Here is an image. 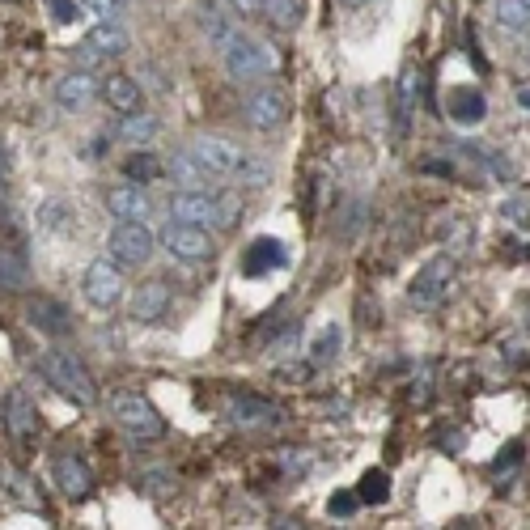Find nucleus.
Wrapping results in <instances>:
<instances>
[{
	"instance_id": "nucleus-31",
	"label": "nucleus",
	"mask_w": 530,
	"mask_h": 530,
	"mask_svg": "<svg viewBox=\"0 0 530 530\" xmlns=\"http://www.w3.org/2000/svg\"><path fill=\"white\" fill-rule=\"evenodd\" d=\"M229 179H234L238 187H246V191H259V187H268V183H272V166H268V162H259V157H242Z\"/></svg>"
},
{
	"instance_id": "nucleus-30",
	"label": "nucleus",
	"mask_w": 530,
	"mask_h": 530,
	"mask_svg": "<svg viewBox=\"0 0 530 530\" xmlns=\"http://www.w3.org/2000/svg\"><path fill=\"white\" fill-rule=\"evenodd\" d=\"M263 17L272 30H297L302 26V0H263Z\"/></svg>"
},
{
	"instance_id": "nucleus-8",
	"label": "nucleus",
	"mask_w": 530,
	"mask_h": 530,
	"mask_svg": "<svg viewBox=\"0 0 530 530\" xmlns=\"http://www.w3.org/2000/svg\"><path fill=\"white\" fill-rule=\"evenodd\" d=\"M162 246L174 259H183V263H204V259H212V251H217L208 229L204 225H191V221H166Z\"/></svg>"
},
{
	"instance_id": "nucleus-23",
	"label": "nucleus",
	"mask_w": 530,
	"mask_h": 530,
	"mask_svg": "<svg viewBox=\"0 0 530 530\" xmlns=\"http://www.w3.org/2000/svg\"><path fill=\"white\" fill-rule=\"evenodd\" d=\"M162 132V119L157 115H149V111H128V115H119V128H115V136L123 140V145H149V140Z\"/></svg>"
},
{
	"instance_id": "nucleus-18",
	"label": "nucleus",
	"mask_w": 530,
	"mask_h": 530,
	"mask_svg": "<svg viewBox=\"0 0 530 530\" xmlns=\"http://www.w3.org/2000/svg\"><path fill=\"white\" fill-rule=\"evenodd\" d=\"M166 310H170V285L166 280H145V285H136V297H132L136 323H157V318H166Z\"/></svg>"
},
{
	"instance_id": "nucleus-36",
	"label": "nucleus",
	"mask_w": 530,
	"mask_h": 530,
	"mask_svg": "<svg viewBox=\"0 0 530 530\" xmlns=\"http://www.w3.org/2000/svg\"><path fill=\"white\" fill-rule=\"evenodd\" d=\"M357 505H361L357 492H335V497L327 501V514L331 518H352V514H357Z\"/></svg>"
},
{
	"instance_id": "nucleus-4",
	"label": "nucleus",
	"mask_w": 530,
	"mask_h": 530,
	"mask_svg": "<svg viewBox=\"0 0 530 530\" xmlns=\"http://www.w3.org/2000/svg\"><path fill=\"white\" fill-rule=\"evenodd\" d=\"M153 246H157V238L149 234L145 221H119L111 229V238H106V251H111V259L119 263L123 272L145 268V263L153 259Z\"/></svg>"
},
{
	"instance_id": "nucleus-38",
	"label": "nucleus",
	"mask_w": 530,
	"mask_h": 530,
	"mask_svg": "<svg viewBox=\"0 0 530 530\" xmlns=\"http://www.w3.org/2000/svg\"><path fill=\"white\" fill-rule=\"evenodd\" d=\"M501 212H505V221L526 225V221H530V200H522V196H518V200H505V204H501Z\"/></svg>"
},
{
	"instance_id": "nucleus-2",
	"label": "nucleus",
	"mask_w": 530,
	"mask_h": 530,
	"mask_svg": "<svg viewBox=\"0 0 530 530\" xmlns=\"http://www.w3.org/2000/svg\"><path fill=\"white\" fill-rule=\"evenodd\" d=\"M221 64L229 81H259V77H272L280 68V56L272 43L251 39V34H234L225 47H221Z\"/></svg>"
},
{
	"instance_id": "nucleus-28",
	"label": "nucleus",
	"mask_w": 530,
	"mask_h": 530,
	"mask_svg": "<svg viewBox=\"0 0 530 530\" xmlns=\"http://www.w3.org/2000/svg\"><path fill=\"white\" fill-rule=\"evenodd\" d=\"M340 348H344V331H340V323H327V327L310 340V365H314V369L331 365L335 357H340Z\"/></svg>"
},
{
	"instance_id": "nucleus-35",
	"label": "nucleus",
	"mask_w": 530,
	"mask_h": 530,
	"mask_svg": "<svg viewBox=\"0 0 530 530\" xmlns=\"http://www.w3.org/2000/svg\"><path fill=\"white\" fill-rule=\"evenodd\" d=\"M81 9L98 17V22H119V17L128 13V0H81Z\"/></svg>"
},
{
	"instance_id": "nucleus-29",
	"label": "nucleus",
	"mask_w": 530,
	"mask_h": 530,
	"mask_svg": "<svg viewBox=\"0 0 530 530\" xmlns=\"http://www.w3.org/2000/svg\"><path fill=\"white\" fill-rule=\"evenodd\" d=\"M200 26H204V34H208V43L212 47H225L229 39H234V34H238V26H234V17H229V13H221L217 5H204L200 9Z\"/></svg>"
},
{
	"instance_id": "nucleus-13",
	"label": "nucleus",
	"mask_w": 530,
	"mask_h": 530,
	"mask_svg": "<svg viewBox=\"0 0 530 530\" xmlns=\"http://www.w3.org/2000/svg\"><path fill=\"white\" fill-rule=\"evenodd\" d=\"M51 480H56V488L64 492L68 501H85L94 492V475L85 471V463L77 454H56V458H51Z\"/></svg>"
},
{
	"instance_id": "nucleus-39",
	"label": "nucleus",
	"mask_w": 530,
	"mask_h": 530,
	"mask_svg": "<svg viewBox=\"0 0 530 530\" xmlns=\"http://www.w3.org/2000/svg\"><path fill=\"white\" fill-rule=\"evenodd\" d=\"M238 17H263V0H225Z\"/></svg>"
},
{
	"instance_id": "nucleus-34",
	"label": "nucleus",
	"mask_w": 530,
	"mask_h": 530,
	"mask_svg": "<svg viewBox=\"0 0 530 530\" xmlns=\"http://www.w3.org/2000/svg\"><path fill=\"white\" fill-rule=\"evenodd\" d=\"M43 5H47V13H51V22H56V26H73V22L85 17L81 0H43Z\"/></svg>"
},
{
	"instance_id": "nucleus-6",
	"label": "nucleus",
	"mask_w": 530,
	"mask_h": 530,
	"mask_svg": "<svg viewBox=\"0 0 530 530\" xmlns=\"http://www.w3.org/2000/svg\"><path fill=\"white\" fill-rule=\"evenodd\" d=\"M225 420L238 424V429H276L285 424V408L272 399H259V395H225Z\"/></svg>"
},
{
	"instance_id": "nucleus-16",
	"label": "nucleus",
	"mask_w": 530,
	"mask_h": 530,
	"mask_svg": "<svg viewBox=\"0 0 530 530\" xmlns=\"http://www.w3.org/2000/svg\"><path fill=\"white\" fill-rule=\"evenodd\" d=\"M106 208H111V217L119 221H149L153 217V200L145 196V187L140 183H119L106 191Z\"/></svg>"
},
{
	"instance_id": "nucleus-7",
	"label": "nucleus",
	"mask_w": 530,
	"mask_h": 530,
	"mask_svg": "<svg viewBox=\"0 0 530 530\" xmlns=\"http://www.w3.org/2000/svg\"><path fill=\"white\" fill-rule=\"evenodd\" d=\"M0 420H5L9 437L22 441V446H30V441L43 433V416H39L34 399L22 391V386H9L5 391V399H0Z\"/></svg>"
},
{
	"instance_id": "nucleus-24",
	"label": "nucleus",
	"mask_w": 530,
	"mask_h": 530,
	"mask_svg": "<svg viewBox=\"0 0 530 530\" xmlns=\"http://www.w3.org/2000/svg\"><path fill=\"white\" fill-rule=\"evenodd\" d=\"M39 229L43 234H73V225H77V208L68 204V200H43L39 204Z\"/></svg>"
},
{
	"instance_id": "nucleus-40",
	"label": "nucleus",
	"mask_w": 530,
	"mask_h": 530,
	"mask_svg": "<svg viewBox=\"0 0 530 530\" xmlns=\"http://www.w3.org/2000/svg\"><path fill=\"white\" fill-rule=\"evenodd\" d=\"M5 179H9V145L0 140V183H5Z\"/></svg>"
},
{
	"instance_id": "nucleus-25",
	"label": "nucleus",
	"mask_w": 530,
	"mask_h": 530,
	"mask_svg": "<svg viewBox=\"0 0 530 530\" xmlns=\"http://www.w3.org/2000/svg\"><path fill=\"white\" fill-rule=\"evenodd\" d=\"M162 174H166V162H162L157 153H149L145 145H140V153H132L128 162H123V179H128V183H140V187H145V183H157Z\"/></svg>"
},
{
	"instance_id": "nucleus-26",
	"label": "nucleus",
	"mask_w": 530,
	"mask_h": 530,
	"mask_svg": "<svg viewBox=\"0 0 530 530\" xmlns=\"http://www.w3.org/2000/svg\"><path fill=\"white\" fill-rule=\"evenodd\" d=\"M0 488H5V497H9V501H17V505H26V509H43L39 492L30 488V480H26V475L17 471L13 463H0Z\"/></svg>"
},
{
	"instance_id": "nucleus-14",
	"label": "nucleus",
	"mask_w": 530,
	"mask_h": 530,
	"mask_svg": "<svg viewBox=\"0 0 530 530\" xmlns=\"http://www.w3.org/2000/svg\"><path fill=\"white\" fill-rule=\"evenodd\" d=\"M446 115L458 128H480L488 119V98L475 85H454V90H446Z\"/></svg>"
},
{
	"instance_id": "nucleus-42",
	"label": "nucleus",
	"mask_w": 530,
	"mask_h": 530,
	"mask_svg": "<svg viewBox=\"0 0 530 530\" xmlns=\"http://www.w3.org/2000/svg\"><path fill=\"white\" fill-rule=\"evenodd\" d=\"M518 102H522V106H526V111H530V90H522V94H518Z\"/></svg>"
},
{
	"instance_id": "nucleus-9",
	"label": "nucleus",
	"mask_w": 530,
	"mask_h": 530,
	"mask_svg": "<svg viewBox=\"0 0 530 530\" xmlns=\"http://www.w3.org/2000/svg\"><path fill=\"white\" fill-rule=\"evenodd\" d=\"M81 293L85 302L98 306V310H111L119 297H123V268L115 259H94L81 276Z\"/></svg>"
},
{
	"instance_id": "nucleus-11",
	"label": "nucleus",
	"mask_w": 530,
	"mask_h": 530,
	"mask_svg": "<svg viewBox=\"0 0 530 530\" xmlns=\"http://www.w3.org/2000/svg\"><path fill=\"white\" fill-rule=\"evenodd\" d=\"M170 217L174 221H191V225H204V229H221V196H212L208 187L200 191H179L170 196Z\"/></svg>"
},
{
	"instance_id": "nucleus-1",
	"label": "nucleus",
	"mask_w": 530,
	"mask_h": 530,
	"mask_svg": "<svg viewBox=\"0 0 530 530\" xmlns=\"http://www.w3.org/2000/svg\"><path fill=\"white\" fill-rule=\"evenodd\" d=\"M39 374L47 378V386H56L64 399L81 403V408H90V403L98 399V386L90 378V369H85L68 348H47L39 357Z\"/></svg>"
},
{
	"instance_id": "nucleus-32",
	"label": "nucleus",
	"mask_w": 530,
	"mask_h": 530,
	"mask_svg": "<svg viewBox=\"0 0 530 530\" xmlns=\"http://www.w3.org/2000/svg\"><path fill=\"white\" fill-rule=\"evenodd\" d=\"M357 497H361V505H386V497H391V475H386L382 467L365 471L361 484H357Z\"/></svg>"
},
{
	"instance_id": "nucleus-20",
	"label": "nucleus",
	"mask_w": 530,
	"mask_h": 530,
	"mask_svg": "<svg viewBox=\"0 0 530 530\" xmlns=\"http://www.w3.org/2000/svg\"><path fill=\"white\" fill-rule=\"evenodd\" d=\"M81 43H85V47H94L102 60H119V56H128V51H132V34L123 30L119 22H98Z\"/></svg>"
},
{
	"instance_id": "nucleus-33",
	"label": "nucleus",
	"mask_w": 530,
	"mask_h": 530,
	"mask_svg": "<svg viewBox=\"0 0 530 530\" xmlns=\"http://www.w3.org/2000/svg\"><path fill=\"white\" fill-rule=\"evenodd\" d=\"M497 26L526 30L530 26V0H497Z\"/></svg>"
},
{
	"instance_id": "nucleus-17",
	"label": "nucleus",
	"mask_w": 530,
	"mask_h": 530,
	"mask_svg": "<svg viewBox=\"0 0 530 530\" xmlns=\"http://www.w3.org/2000/svg\"><path fill=\"white\" fill-rule=\"evenodd\" d=\"M272 268H289L285 242H276V238H255L251 246H246V255H242V272H246V276H268Z\"/></svg>"
},
{
	"instance_id": "nucleus-41",
	"label": "nucleus",
	"mask_w": 530,
	"mask_h": 530,
	"mask_svg": "<svg viewBox=\"0 0 530 530\" xmlns=\"http://www.w3.org/2000/svg\"><path fill=\"white\" fill-rule=\"evenodd\" d=\"M340 9H365V5H374V0H335Z\"/></svg>"
},
{
	"instance_id": "nucleus-21",
	"label": "nucleus",
	"mask_w": 530,
	"mask_h": 530,
	"mask_svg": "<svg viewBox=\"0 0 530 530\" xmlns=\"http://www.w3.org/2000/svg\"><path fill=\"white\" fill-rule=\"evenodd\" d=\"M102 98L115 106L119 115H128V111H140V102H145V90H140V81L128 77V73H111L102 81Z\"/></svg>"
},
{
	"instance_id": "nucleus-3",
	"label": "nucleus",
	"mask_w": 530,
	"mask_h": 530,
	"mask_svg": "<svg viewBox=\"0 0 530 530\" xmlns=\"http://www.w3.org/2000/svg\"><path fill=\"white\" fill-rule=\"evenodd\" d=\"M111 408H115L119 429L128 433V437H136V441H162L166 437V420H162V412H157L145 395L123 391V395H115Z\"/></svg>"
},
{
	"instance_id": "nucleus-22",
	"label": "nucleus",
	"mask_w": 530,
	"mask_h": 530,
	"mask_svg": "<svg viewBox=\"0 0 530 530\" xmlns=\"http://www.w3.org/2000/svg\"><path fill=\"white\" fill-rule=\"evenodd\" d=\"M166 174H170V183H179L183 191H200V187L212 183V174L196 162V153H191V149H179V153H174L170 162H166Z\"/></svg>"
},
{
	"instance_id": "nucleus-12",
	"label": "nucleus",
	"mask_w": 530,
	"mask_h": 530,
	"mask_svg": "<svg viewBox=\"0 0 530 530\" xmlns=\"http://www.w3.org/2000/svg\"><path fill=\"white\" fill-rule=\"evenodd\" d=\"M191 153H196V162L212 174V179H229V174H234V166L246 157L234 145V140H225V136H200L196 145H191Z\"/></svg>"
},
{
	"instance_id": "nucleus-10",
	"label": "nucleus",
	"mask_w": 530,
	"mask_h": 530,
	"mask_svg": "<svg viewBox=\"0 0 530 530\" xmlns=\"http://www.w3.org/2000/svg\"><path fill=\"white\" fill-rule=\"evenodd\" d=\"M242 115H246V123H251L255 132H276L280 123L289 119V98H285L280 85H259V90L246 98Z\"/></svg>"
},
{
	"instance_id": "nucleus-15",
	"label": "nucleus",
	"mask_w": 530,
	"mask_h": 530,
	"mask_svg": "<svg viewBox=\"0 0 530 530\" xmlns=\"http://www.w3.org/2000/svg\"><path fill=\"white\" fill-rule=\"evenodd\" d=\"M26 318H30V327H39L43 335H51V340L73 335V314H68L56 297H30V302H26Z\"/></svg>"
},
{
	"instance_id": "nucleus-27",
	"label": "nucleus",
	"mask_w": 530,
	"mask_h": 530,
	"mask_svg": "<svg viewBox=\"0 0 530 530\" xmlns=\"http://www.w3.org/2000/svg\"><path fill=\"white\" fill-rule=\"evenodd\" d=\"M0 289L5 293H26L30 289V263L17 251H5V246H0Z\"/></svg>"
},
{
	"instance_id": "nucleus-37",
	"label": "nucleus",
	"mask_w": 530,
	"mask_h": 530,
	"mask_svg": "<svg viewBox=\"0 0 530 530\" xmlns=\"http://www.w3.org/2000/svg\"><path fill=\"white\" fill-rule=\"evenodd\" d=\"M522 441H509V446L501 450V458L492 463V475H505V471H514V467H522Z\"/></svg>"
},
{
	"instance_id": "nucleus-43",
	"label": "nucleus",
	"mask_w": 530,
	"mask_h": 530,
	"mask_svg": "<svg viewBox=\"0 0 530 530\" xmlns=\"http://www.w3.org/2000/svg\"><path fill=\"white\" fill-rule=\"evenodd\" d=\"M526 327H530V318H526Z\"/></svg>"
},
{
	"instance_id": "nucleus-5",
	"label": "nucleus",
	"mask_w": 530,
	"mask_h": 530,
	"mask_svg": "<svg viewBox=\"0 0 530 530\" xmlns=\"http://www.w3.org/2000/svg\"><path fill=\"white\" fill-rule=\"evenodd\" d=\"M454 272H458L454 255H433V259L412 276L408 302H412L416 310H433V306H441V297H446L450 285H454Z\"/></svg>"
},
{
	"instance_id": "nucleus-19",
	"label": "nucleus",
	"mask_w": 530,
	"mask_h": 530,
	"mask_svg": "<svg viewBox=\"0 0 530 530\" xmlns=\"http://www.w3.org/2000/svg\"><path fill=\"white\" fill-rule=\"evenodd\" d=\"M98 98V81L85 73V68H73V73H64L56 81V102L64 111H81V106H90Z\"/></svg>"
}]
</instances>
